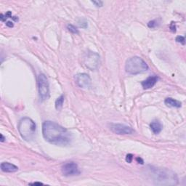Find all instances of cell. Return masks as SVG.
<instances>
[{"label": "cell", "instance_id": "obj_1", "mask_svg": "<svg viewBox=\"0 0 186 186\" xmlns=\"http://www.w3.org/2000/svg\"><path fill=\"white\" fill-rule=\"evenodd\" d=\"M42 134L47 142L56 145H67L71 140V135L65 128L51 121L43 123Z\"/></svg>", "mask_w": 186, "mask_h": 186}, {"label": "cell", "instance_id": "obj_2", "mask_svg": "<svg viewBox=\"0 0 186 186\" xmlns=\"http://www.w3.org/2000/svg\"><path fill=\"white\" fill-rule=\"evenodd\" d=\"M149 175L156 185L173 186L178 184L177 175L167 169L151 167L149 169Z\"/></svg>", "mask_w": 186, "mask_h": 186}, {"label": "cell", "instance_id": "obj_3", "mask_svg": "<svg viewBox=\"0 0 186 186\" xmlns=\"http://www.w3.org/2000/svg\"><path fill=\"white\" fill-rule=\"evenodd\" d=\"M18 129L20 135L26 141H30L34 138L36 135V126L34 121L28 117L23 118L18 123Z\"/></svg>", "mask_w": 186, "mask_h": 186}, {"label": "cell", "instance_id": "obj_4", "mask_svg": "<svg viewBox=\"0 0 186 186\" xmlns=\"http://www.w3.org/2000/svg\"><path fill=\"white\" fill-rule=\"evenodd\" d=\"M148 66L141 57L135 56L130 57L126 60L125 64L126 72L131 75H137L147 71Z\"/></svg>", "mask_w": 186, "mask_h": 186}, {"label": "cell", "instance_id": "obj_5", "mask_svg": "<svg viewBox=\"0 0 186 186\" xmlns=\"http://www.w3.org/2000/svg\"><path fill=\"white\" fill-rule=\"evenodd\" d=\"M38 90L39 97L42 100L48 99L50 97V86L46 76L39 74L38 77Z\"/></svg>", "mask_w": 186, "mask_h": 186}, {"label": "cell", "instance_id": "obj_6", "mask_svg": "<svg viewBox=\"0 0 186 186\" xmlns=\"http://www.w3.org/2000/svg\"><path fill=\"white\" fill-rule=\"evenodd\" d=\"M84 65L89 70H95L97 69L100 63V55L97 52L89 51L87 52L84 58Z\"/></svg>", "mask_w": 186, "mask_h": 186}, {"label": "cell", "instance_id": "obj_7", "mask_svg": "<svg viewBox=\"0 0 186 186\" xmlns=\"http://www.w3.org/2000/svg\"><path fill=\"white\" fill-rule=\"evenodd\" d=\"M61 171L62 175L66 177L79 175L80 174L79 167L75 162H68V163L65 164L62 167Z\"/></svg>", "mask_w": 186, "mask_h": 186}, {"label": "cell", "instance_id": "obj_8", "mask_svg": "<svg viewBox=\"0 0 186 186\" xmlns=\"http://www.w3.org/2000/svg\"><path fill=\"white\" fill-rule=\"evenodd\" d=\"M110 129L117 135H132L135 133L132 128L121 124H111Z\"/></svg>", "mask_w": 186, "mask_h": 186}, {"label": "cell", "instance_id": "obj_9", "mask_svg": "<svg viewBox=\"0 0 186 186\" xmlns=\"http://www.w3.org/2000/svg\"><path fill=\"white\" fill-rule=\"evenodd\" d=\"M75 82L79 87L86 89V88L90 87L92 80L88 74L81 73V74H78L75 76Z\"/></svg>", "mask_w": 186, "mask_h": 186}, {"label": "cell", "instance_id": "obj_10", "mask_svg": "<svg viewBox=\"0 0 186 186\" xmlns=\"http://www.w3.org/2000/svg\"><path fill=\"white\" fill-rule=\"evenodd\" d=\"M158 78L156 76H152V77L147 78L145 80L142 82V86H143V89H148L152 88L158 82Z\"/></svg>", "mask_w": 186, "mask_h": 186}, {"label": "cell", "instance_id": "obj_11", "mask_svg": "<svg viewBox=\"0 0 186 186\" xmlns=\"http://www.w3.org/2000/svg\"><path fill=\"white\" fill-rule=\"evenodd\" d=\"M1 170L4 172H16L18 170V167L17 166L9 163V162H3L1 164Z\"/></svg>", "mask_w": 186, "mask_h": 186}, {"label": "cell", "instance_id": "obj_12", "mask_svg": "<svg viewBox=\"0 0 186 186\" xmlns=\"http://www.w3.org/2000/svg\"><path fill=\"white\" fill-rule=\"evenodd\" d=\"M150 129L152 130L153 133L155 135L159 134L161 132L162 129H163V125L158 120H153L151 123L150 124Z\"/></svg>", "mask_w": 186, "mask_h": 186}, {"label": "cell", "instance_id": "obj_13", "mask_svg": "<svg viewBox=\"0 0 186 186\" xmlns=\"http://www.w3.org/2000/svg\"><path fill=\"white\" fill-rule=\"evenodd\" d=\"M164 103L167 106H170V107L180 108L182 106V103H181L180 101L172 98V97H167V98H166Z\"/></svg>", "mask_w": 186, "mask_h": 186}, {"label": "cell", "instance_id": "obj_14", "mask_svg": "<svg viewBox=\"0 0 186 186\" xmlns=\"http://www.w3.org/2000/svg\"><path fill=\"white\" fill-rule=\"evenodd\" d=\"M64 98H65L64 95H60V97L55 100V109H56L57 111H60V110L62 109V104H63L64 102Z\"/></svg>", "mask_w": 186, "mask_h": 186}, {"label": "cell", "instance_id": "obj_15", "mask_svg": "<svg viewBox=\"0 0 186 186\" xmlns=\"http://www.w3.org/2000/svg\"><path fill=\"white\" fill-rule=\"evenodd\" d=\"M67 28H68V31L71 32V33H74V34H78V33H79V31H78L77 28L71 24L68 25Z\"/></svg>", "mask_w": 186, "mask_h": 186}, {"label": "cell", "instance_id": "obj_16", "mask_svg": "<svg viewBox=\"0 0 186 186\" xmlns=\"http://www.w3.org/2000/svg\"><path fill=\"white\" fill-rule=\"evenodd\" d=\"M176 42H178V43L182 44V45H185V37L182 36H177V38H176Z\"/></svg>", "mask_w": 186, "mask_h": 186}, {"label": "cell", "instance_id": "obj_17", "mask_svg": "<svg viewBox=\"0 0 186 186\" xmlns=\"http://www.w3.org/2000/svg\"><path fill=\"white\" fill-rule=\"evenodd\" d=\"M79 26L82 27L83 28H87L88 26L87 22L85 20H81L80 21H79Z\"/></svg>", "mask_w": 186, "mask_h": 186}, {"label": "cell", "instance_id": "obj_18", "mask_svg": "<svg viewBox=\"0 0 186 186\" xmlns=\"http://www.w3.org/2000/svg\"><path fill=\"white\" fill-rule=\"evenodd\" d=\"M156 26H157V23L155 21H151L148 23V26L150 28H154L156 27Z\"/></svg>", "mask_w": 186, "mask_h": 186}, {"label": "cell", "instance_id": "obj_19", "mask_svg": "<svg viewBox=\"0 0 186 186\" xmlns=\"http://www.w3.org/2000/svg\"><path fill=\"white\" fill-rule=\"evenodd\" d=\"M133 159V155L132 154H127L126 156V161L127 163H131Z\"/></svg>", "mask_w": 186, "mask_h": 186}, {"label": "cell", "instance_id": "obj_20", "mask_svg": "<svg viewBox=\"0 0 186 186\" xmlns=\"http://www.w3.org/2000/svg\"><path fill=\"white\" fill-rule=\"evenodd\" d=\"M92 3L96 7H102L103 4V2L101 1H92Z\"/></svg>", "mask_w": 186, "mask_h": 186}, {"label": "cell", "instance_id": "obj_21", "mask_svg": "<svg viewBox=\"0 0 186 186\" xmlns=\"http://www.w3.org/2000/svg\"><path fill=\"white\" fill-rule=\"evenodd\" d=\"M170 29H171V31H172V32L176 31V26H175V24L173 23V22H172V23H171Z\"/></svg>", "mask_w": 186, "mask_h": 186}, {"label": "cell", "instance_id": "obj_22", "mask_svg": "<svg viewBox=\"0 0 186 186\" xmlns=\"http://www.w3.org/2000/svg\"><path fill=\"white\" fill-rule=\"evenodd\" d=\"M6 26L7 27H9V28H13V26H14V24H13V22L11 21H7L6 23Z\"/></svg>", "mask_w": 186, "mask_h": 186}, {"label": "cell", "instance_id": "obj_23", "mask_svg": "<svg viewBox=\"0 0 186 186\" xmlns=\"http://www.w3.org/2000/svg\"><path fill=\"white\" fill-rule=\"evenodd\" d=\"M0 19H1V21H5L7 18H6V17H5V16H4V15L1 14V16H0Z\"/></svg>", "mask_w": 186, "mask_h": 186}, {"label": "cell", "instance_id": "obj_24", "mask_svg": "<svg viewBox=\"0 0 186 186\" xmlns=\"http://www.w3.org/2000/svg\"><path fill=\"white\" fill-rule=\"evenodd\" d=\"M136 160L138 161L139 162V163L140 162V164H143V160L141 158H140V157H138V158H136Z\"/></svg>", "mask_w": 186, "mask_h": 186}, {"label": "cell", "instance_id": "obj_25", "mask_svg": "<svg viewBox=\"0 0 186 186\" xmlns=\"http://www.w3.org/2000/svg\"><path fill=\"white\" fill-rule=\"evenodd\" d=\"M4 140H5V138H4V136H3V135L2 134H1V142H4Z\"/></svg>", "mask_w": 186, "mask_h": 186}, {"label": "cell", "instance_id": "obj_26", "mask_svg": "<svg viewBox=\"0 0 186 186\" xmlns=\"http://www.w3.org/2000/svg\"><path fill=\"white\" fill-rule=\"evenodd\" d=\"M32 184H33V185H36V184H38V185H42V183H41V182H34V183Z\"/></svg>", "mask_w": 186, "mask_h": 186}]
</instances>
